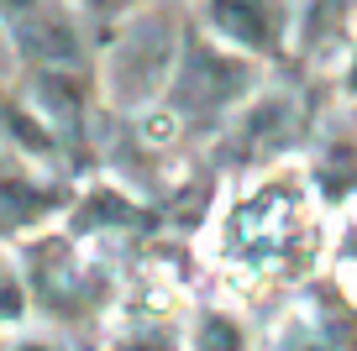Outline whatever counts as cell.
Instances as JSON below:
<instances>
[{"label": "cell", "mask_w": 357, "mask_h": 351, "mask_svg": "<svg viewBox=\"0 0 357 351\" xmlns=\"http://www.w3.org/2000/svg\"><path fill=\"white\" fill-rule=\"evenodd\" d=\"M215 22L226 26L231 37H242L247 47H268L273 42V16H268L263 0H215Z\"/></svg>", "instance_id": "6da1fadb"}, {"label": "cell", "mask_w": 357, "mask_h": 351, "mask_svg": "<svg viewBox=\"0 0 357 351\" xmlns=\"http://www.w3.org/2000/svg\"><path fill=\"white\" fill-rule=\"evenodd\" d=\"M6 6H26V0H6Z\"/></svg>", "instance_id": "7a4b0ae2"}]
</instances>
